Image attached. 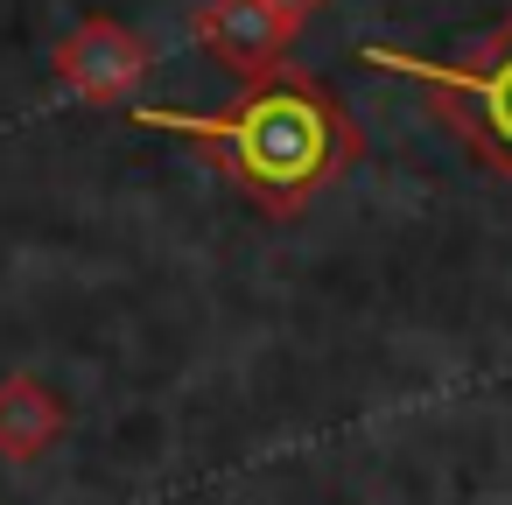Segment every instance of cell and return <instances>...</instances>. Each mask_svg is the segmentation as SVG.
<instances>
[{
  "label": "cell",
  "instance_id": "1",
  "mask_svg": "<svg viewBox=\"0 0 512 505\" xmlns=\"http://www.w3.org/2000/svg\"><path fill=\"white\" fill-rule=\"evenodd\" d=\"M134 127L148 134H183L204 141L225 176L274 218H295L316 190H330L358 155L365 134L358 120L330 99V85H316L309 71H274L267 85H246L232 106L218 113H183V106H127Z\"/></svg>",
  "mask_w": 512,
  "mask_h": 505
},
{
  "label": "cell",
  "instance_id": "2",
  "mask_svg": "<svg viewBox=\"0 0 512 505\" xmlns=\"http://www.w3.org/2000/svg\"><path fill=\"white\" fill-rule=\"evenodd\" d=\"M358 64L421 85L435 99V120L498 183H512V15L498 29H484L463 57H414V50H393V43H365Z\"/></svg>",
  "mask_w": 512,
  "mask_h": 505
},
{
  "label": "cell",
  "instance_id": "3",
  "mask_svg": "<svg viewBox=\"0 0 512 505\" xmlns=\"http://www.w3.org/2000/svg\"><path fill=\"white\" fill-rule=\"evenodd\" d=\"M50 64H57V85H64L71 99H85V106H134V92H141L155 50H148L127 22L85 15V22L57 43Z\"/></svg>",
  "mask_w": 512,
  "mask_h": 505
},
{
  "label": "cell",
  "instance_id": "4",
  "mask_svg": "<svg viewBox=\"0 0 512 505\" xmlns=\"http://www.w3.org/2000/svg\"><path fill=\"white\" fill-rule=\"evenodd\" d=\"M190 36L246 85H267L274 71H288V50H295V22H281L267 0H204L190 15Z\"/></svg>",
  "mask_w": 512,
  "mask_h": 505
},
{
  "label": "cell",
  "instance_id": "5",
  "mask_svg": "<svg viewBox=\"0 0 512 505\" xmlns=\"http://www.w3.org/2000/svg\"><path fill=\"white\" fill-rule=\"evenodd\" d=\"M64 435V400L57 386H43L36 372H8L0 379V456L8 463H36L50 456Z\"/></svg>",
  "mask_w": 512,
  "mask_h": 505
},
{
  "label": "cell",
  "instance_id": "6",
  "mask_svg": "<svg viewBox=\"0 0 512 505\" xmlns=\"http://www.w3.org/2000/svg\"><path fill=\"white\" fill-rule=\"evenodd\" d=\"M267 8H274L281 22H295V29H302L309 15H323V8H330V0H267Z\"/></svg>",
  "mask_w": 512,
  "mask_h": 505
}]
</instances>
